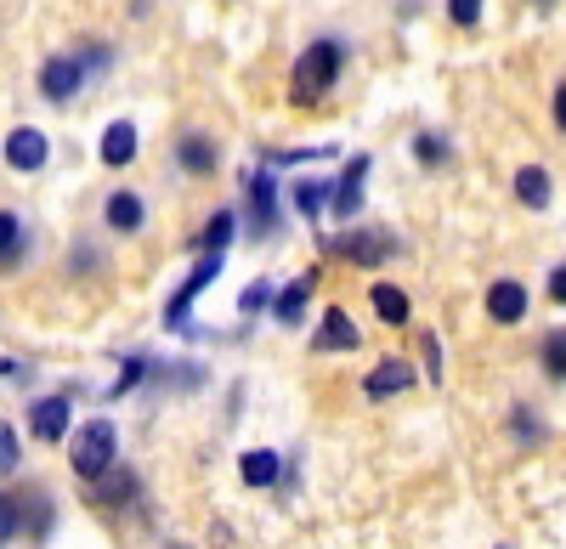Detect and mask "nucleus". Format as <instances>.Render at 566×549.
Returning <instances> with one entry per match:
<instances>
[{
  "label": "nucleus",
  "mask_w": 566,
  "mask_h": 549,
  "mask_svg": "<svg viewBox=\"0 0 566 549\" xmlns=\"http://www.w3.org/2000/svg\"><path fill=\"white\" fill-rule=\"evenodd\" d=\"M340 74H346V40H335V34L312 40L306 52L295 57V68H290V103L295 108H317L328 91L340 85Z\"/></svg>",
  "instance_id": "f257e3e1"
},
{
  "label": "nucleus",
  "mask_w": 566,
  "mask_h": 549,
  "mask_svg": "<svg viewBox=\"0 0 566 549\" xmlns=\"http://www.w3.org/2000/svg\"><path fill=\"white\" fill-rule=\"evenodd\" d=\"M69 465H74V476L80 482H91L97 487L108 471H119V431H114V420H85L74 436H69Z\"/></svg>",
  "instance_id": "f03ea898"
},
{
  "label": "nucleus",
  "mask_w": 566,
  "mask_h": 549,
  "mask_svg": "<svg viewBox=\"0 0 566 549\" xmlns=\"http://www.w3.org/2000/svg\"><path fill=\"white\" fill-rule=\"evenodd\" d=\"M57 527V510L52 498H45V487H12L7 505H0V538H29V543H45Z\"/></svg>",
  "instance_id": "7ed1b4c3"
},
{
  "label": "nucleus",
  "mask_w": 566,
  "mask_h": 549,
  "mask_svg": "<svg viewBox=\"0 0 566 549\" xmlns=\"http://www.w3.org/2000/svg\"><path fill=\"white\" fill-rule=\"evenodd\" d=\"M277 221H283L277 181H272V170H255L250 176V193H244V233H250V244H266L277 233Z\"/></svg>",
  "instance_id": "20e7f679"
},
{
  "label": "nucleus",
  "mask_w": 566,
  "mask_h": 549,
  "mask_svg": "<svg viewBox=\"0 0 566 549\" xmlns=\"http://www.w3.org/2000/svg\"><path fill=\"white\" fill-rule=\"evenodd\" d=\"M85 80H91V74H85V63H80V57H69V52H63V57H45V63H40V74H34L40 97L52 103V108L74 103L80 91H85Z\"/></svg>",
  "instance_id": "39448f33"
},
{
  "label": "nucleus",
  "mask_w": 566,
  "mask_h": 549,
  "mask_svg": "<svg viewBox=\"0 0 566 549\" xmlns=\"http://www.w3.org/2000/svg\"><path fill=\"white\" fill-rule=\"evenodd\" d=\"M413 386H419V369H413L408 357H380V362L363 374V397H368V402L402 397V391H413Z\"/></svg>",
  "instance_id": "423d86ee"
},
{
  "label": "nucleus",
  "mask_w": 566,
  "mask_h": 549,
  "mask_svg": "<svg viewBox=\"0 0 566 549\" xmlns=\"http://www.w3.org/2000/svg\"><path fill=\"white\" fill-rule=\"evenodd\" d=\"M323 255H340L352 266H380L386 255H397V244L386 233H340V239H317Z\"/></svg>",
  "instance_id": "0eeeda50"
},
{
  "label": "nucleus",
  "mask_w": 566,
  "mask_h": 549,
  "mask_svg": "<svg viewBox=\"0 0 566 549\" xmlns=\"http://www.w3.org/2000/svg\"><path fill=\"white\" fill-rule=\"evenodd\" d=\"M216 272H221V255H205L193 272H187V278H181V289H176V295H170V306H165V329L187 335V306H193V300L210 289V278H216Z\"/></svg>",
  "instance_id": "6e6552de"
},
{
  "label": "nucleus",
  "mask_w": 566,
  "mask_h": 549,
  "mask_svg": "<svg viewBox=\"0 0 566 549\" xmlns=\"http://www.w3.org/2000/svg\"><path fill=\"white\" fill-rule=\"evenodd\" d=\"M45 154H52V142H45L40 125H12V130H7V170L34 176V170L45 165Z\"/></svg>",
  "instance_id": "1a4fd4ad"
},
{
  "label": "nucleus",
  "mask_w": 566,
  "mask_h": 549,
  "mask_svg": "<svg viewBox=\"0 0 566 549\" xmlns=\"http://www.w3.org/2000/svg\"><path fill=\"white\" fill-rule=\"evenodd\" d=\"M103 221H108V233L130 239V233H142V226H148V199H142L136 188H114L108 204H103Z\"/></svg>",
  "instance_id": "9d476101"
},
{
  "label": "nucleus",
  "mask_w": 566,
  "mask_h": 549,
  "mask_svg": "<svg viewBox=\"0 0 566 549\" xmlns=\"http://www.w3.org/2000/svg\"><path fill=\"white\" fill-rule=\"evenodd\" d=\"M527 306H533V300H527V284H522V278H493V284H488V317H493L499 329L522 324Z\"/></svg>",
  "instance_id": "9b49d317"
},
{
  "label": "nucleus",
  "mask_w": 566,
  "mask_h": 549,
  "mask_svg": "<svg viewBox=\"0 0 566 549\" xmlns=\"http://www.w3.org/2000/svg\"><path fill=\"white\" fill-rule=\"evenodd\" d=\"M69 420H74V402L69 397H34L29 402V431L40 442H63L69 436Z\"/></svg>",
  "instance_id": "f8f14e48"
},
{
  "label": "nucleus",
  "mask_w": 566,
  "mask_h": 549,
  "mask_svg": "<svg viewBox=\"0 0 566 549\" xmlns=\"http://www.w3.org/2000/svg\"><path fill=\"white\" fill-rule=\"evenodd\" d=\"M368 170H374V159L368 154H357V159H346V170H340V181H335V221H352L357 210H363V181H368Z\"/></svg>",
  "instance_id": "ddd939ff"
},
{
  "label": "nucleus",
  "mask_w": 566,
  "mask_h": 549,
  "mask_svg": "<svg viewBox=\"0 0 566 549\" xmlns=\"http://www.w3.org/2000/svg\"><path fill=\"white\" fill-rule=\"evenodd\" d=\"M510 193H515V204H522V210H549L555 181H549L544 165H522V170L510 176Z\"/></svg>",
  "instance_id": "4468645a"
},
{
  "label": "nucleus",
  "mask_w": 566,
  "mask_h": 549,
  "mask_svg": "<svg viewBox=\"0 0 566 549\" xmlns=\"http://www.w3.org/2000/svg\"><path fill=\"white\" fill-rule=\"evenodd\" d=\"M357 346H363V335L352 329L346 306H328L323 324H317V335H312V351H357Z\"/></svg>",
  "instance_id": "2eb2a0df"
},
{
  "label": "nucleus",
  "mask_w": 566,
  "mask_h": 549,
  "mask_svg": "<svg viewBox=\"0 0 566 549\" xmlns=\"http://www.w3.org/2000/svg\"><path fill=\"white\" fill-rule=\"evenodd\" d=\"M97 159H103L108 170H125V165L136 159V119H114V125L103 130V142H97Z\"/></svg>",
  "instance_id": "dca6fc26"
},
{
  "label": "nucleus",
  "mask_w": 566,
  "mask_h": 549,
  "mask_svg": "<svg viewBox=\"0 0 566 549\" xmlns=\"http://www.w3.org/2000/svg\"><path fill=\"white\" fill-rule=\"evenodd\" d=\"M312 272H306V278H295V284H283L277 289V300H272V324L277 329H295L301 324V317H306V300H312Z\"/></svg>",
  "instance_id": "f3484780"
},
{
  "label": "nucleus",
  "mask_w": 566,
  "mask_h": 549,
  "mask_svg": "<svg viewBox=\"0 0 566 549\" xmlns=\"http://www.w3.org/2000/svg\"><path fill=\"white\" fill-rule=\"evenodd\" d=\"M290 199H295V210H301L306 221H323V210H335V181H323V176H301L295 188H290Z\"/></svg>",
  "instance_id": "a211bd4d"
},
{
  "label": "nucleus",
  "mask_w": 566,
  "mask_h": 549,
  "mask_svg": "<svg viewBox=\"0 0 566 549\" xmlns=\"http://www.w3.org/2000/svg\"><path fill=\"white\" fill-rule=\"evenodd\" d=\"M136 493H142V482H136V471H108L103 482H97V493H91V505H103V510H125V505H136Z\"/></svg>",
  "instance_id": "6ab92c4d"
},
{
  "label": "nucleus",
  "mask_w": 566,
  "mask_h": 549,
  "mask_svg": "<svg viewBox=\"0 0 566 549\" xmlns=\"http://www.w3.org/2000/svg\"><path fill=\"white\" fill-rule=\"evenodd\" d=\"M368 300H374V317H380L386 329H402L408 317H413V300L397 284H368Z\"/></svg>",
  "instance_id": "aec40b11"
},
{
  "label": "nucleus",
  "mask_w": 566,
  "mask_h": 549,
  "mask_svg": "<svg viewBox=\"0 0 566 549\" xmlns=\"http://www.w3.org/2000/svg\"><path fill=\"white\" fill-rule=\"evenodd\" d=\"M239 476H244V487H277L283 482V460H277V453L272 447H250L244 453V460H239Z\"/></svg>",
  "instance_id": "412c9836"
},
{
  "label": "nucleus",
  "mask_w": 566,
  "mask_h": 549,
  "mask_svg": "<svg viewBox=\"0 0 566 549\" xmlns=\"http://www.w3.org/2000/svg\"><path fill=\"white\" fill-rule=\"evenodd\" d=\"M176 165L187 170V176H210L216 170V142L205 130H187L181 142H176Z\"/></svg>",
  "instance_id": "4be33fe9"
},
{
  "label": "nucleus",
  "mask_w": 566,
  "mask_h": 549,
  "mask_svg": "<svg viewBox=\"0 0 566 549\" xmlns=\"http://www.w3.org/2000/svg\"><path fill=\"white\" fill-rule=\"evenodd\" d=\"M239 226H244V215H239V210H216V215L205 221V233H199L193 244H199L205 255H221V250L232 244V233H239Z\"/></svg>",
  "instance_id": "5701e85b"
},
{
  "label": "nucleus",
  "mask_w": 566,
  "mask_h": 549,
  "mask_svg": "<svg viewBox=\"0 0 566 549\" xmlns=\"http://www.w3.org/2000/svg\"><path fill=\"white\" fill-rule=\"evenodd\" d=\"M408 148H413V159H419L424 170H442V165L453 159V148H448V136H442V130H413V142H408Z\"/></svg>",
  "instance_id": "b1692460"
},
{
  "label": "nucleus",
  "mask_w": 566,
  "mask_h": 549,
  "mask_svg": "<svg viewBox=\"0 0 566 549\" xmlns=\"http://www.w3.org/2000/svg\"><path fill=\"white\" fill-rule=\"evenodd\" d=\"M538 362H544V374H549L555 386H566V329H549V335H544Z\"/></svg>",
  "instance_id": "393cba45"
},
{
  "label": "nucleus",
  "mask_w": 566,
  "mask_h": 549,
  "mask_svg": "<svg viewBox=\"0 0 566 549\" xmlns=\"http://www.w3.org/2000/svg\"><path fill=\"white\" fill-rule=\"evenodd\" d=\"M510 436L522 442V447H538V442H544V425H538V414H533L527 402H515V408H510Z\"/></svg>",
  "instance_id": "a878e982"
},
{
  "label": "nucleus",
  "mask_w": 566,
  "mask_h": 549,
  "mask_svg": "<svg viewBox=\"0 0 566 549\" xmlns=\"http://www.w3.org/2000/svg\"><path fill=\"white\" fill-rule=\"evenodd\" d=\"M0 261H7V272L23 261V221L7 210V215H0Z\"/></svg>",
  "instance_id": "bb28decb"
},
{
  "label": "nucleus",
  "mask_w": 566,
  "mask_h": 549,
  "mask_svg": "<svg viewBox=\"0 0 566 549\" xmlns=\"http://www.w3.org/2000/svg\"><path fill=\"white\" fill-rule=\"evenodd\" d=\"M419 351H424V380L442 386V340L431 329H419Z\"/></svg>",
  "instance_id": "cd10ccee"
},
{
  "label": "nucleus",
  "mask_w": 566,
  "mask_h": 549,
  "mask_svg": "<svg viewBox=\"0 0 566 549\" xmlns=\"http://www.w3.org/2000/svg\"><path fill=\"white\" fill-rule=\"evenodd\" d=\"M482 7H488V0H448V23H459V29H476L482 23Z\"/></svg>",
  "instance_id": "c85d7f7f"
},
{
  "label": "nucleus",
  "mask_w": 566,
  "mask_h": 549,
  "mask_svg": "<svg viewBox=\"0 0 566 549\" xmlns=\"http://www.w3.org/2000/svg\"><path fill=\"white\" fill-rule=\"evenodd\" d=\"M148 369H154L148 357H125V374H119V386H114L108 397H125V391H136L142 380H148Z\"/></svg>",
  "instance_id": "c756f323"
},
{
  "label": "nucleus",
  "mask_w": 566,
  "mask_h": 549,
  "mask_svg": "<svg viewBox=\"0 0 566 549\" xmlns=\"http://www.w3.org/2000/svg\"><path fill=\"white\" fill-rule=\"evenodd\" d=\"M18 460H23V442H18V431L7 425V431H0V471L12 476V471H18Z\"/></svg>",
  "instance_id": "7c9ffc66"
},
{
  "label": "nucleus",
  "mask_w": 566,
  "mask_h": 549,
  "mask_svg": "<svg viewBox=\"0 0 566 549\" xmlns=\"http://www.w3.org/2000/svg\"><path fill=\"white\" fill-rule=\"evenodd\" d=\"M80 63H85V74H108L114 52H108V45H85V52H80Z\"/></svg>",
  "instance_id": "2f4dec72"
},
{
  "label": "nucleus",
  "mask_w": 566,
  "mask_h": 549,
  "mask_svg": "<svg viewBox=\"0 0 566 549\" xmlns=\"http://www.w3.org/2000/svg\"><path fill=\"white\" fill-rule=\"evenodd\" d=\"M544 289H549V300H555V306H566V261H560V266H549Z\"/></svg>",
  "instance_id": "473e14b6"
},
{
  "label": "nucleus",
  "mask_w": 566,
  "mask_h": 549,
  "mask_svg": "<svg viewBox=\"0 0 566 549\" xmlns=\"http://www.w3.org/2000/svg\"><path fill=\"white\" fill-rule=\"evenodd\" d=\"M266 300H277V295H272V284L261 278V284H250V295H244V312H261Z\"/></svg>",
  "instance_id": "72a5a7b5"
},
{
  "label": "nucleus",
  "mask_w": 566,
  "mask_h": 549,
  "mask_svg": "<svg viewBox=\"0 0 566 549\" xmlns=\"http://www.w3.org/2000/svg\"><path fill=\"white\" fill-rule=\"evenodd\" d=\"M549 114H555V130L566 136V80L555 85V97H549Z\"/></svg>",
  "instance_id": "f704fd0d"
},
{
  "label": "nucleus",
  "mask_w": 566,
  "mask_h": 549,
  "mask_svg": "<svg viewBox=\"0 0 566 549\" xmlns=\"http://www.w3.org/2000/svg\"><path fill=\"white\" fill-rule=\"evenodd\" d=\"M0 374H7V380H29V369H23L18 357H7V362H0Z\"/></svg>",
  "instance_id": "c9c22d12"
},
{
  "label": "nucleus",
  "mask_w": 566,
  "mask_h": 549,
  "mask_svg": "<svg viewBox=\"0 0 566 549\" xmlns=\"http://www.w3.org/2000/svg\"><path fill=\"white\" fill-rule=\"evenodd\" d=\"M533 7H538V12H555V0H533Z\"/></svg>",
  "instance_id": "e433bc0d"
},
{
  "label": "nucleus",
  "mask_w": 566,
  "mask_h": 549,
  "mask_svg": "<svg viewBox=\"0 0 566 549\" xmlns=\"http://www.w3.org/2000/svg\"><path fill=\"white\" fill-rule=\"evenodd\" d=\"M499 549H510V543H499Z\"/></svg>",
  "instance_id": "4c0bfd02"
}]
</instances>
